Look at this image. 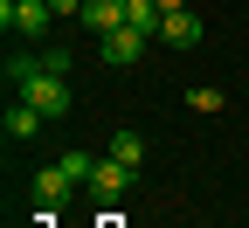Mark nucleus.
Returning <instances> with one entry per match:
<instances>
[{"label": "nucleus", "instance_id": "f257e3e1", "mask_svg": "<svg viewBox=\"0 0 249 228\" xmlns=\"http://www.w3.org/2000/svg\"><path fill=\"white\" fill-rule=\"evenodd\" d=\"M21 97H28V104H35L42 118H62V111H70V76H49V70H42L35 83L21 90Z\"/></svg>", "mask_w": 249, "mask_h": 228}, {"label": "nucleus", "instance_id": "f03ea898", "mask_svg": "<svg viewBox=\"0 0 249 228\" xmlns=\"http://www.w3.org/2000/svg\"><path fill=\"white\" fill-rule=\"evenodd\" d=\"M132 180H139V166H124V159H97V166H90V193H97V201H118Z\"/></svg>", "mask_w": 249, "mask_h": 228}, {"label": "nucleus", "instance_id": "7ed1b4c3", "mask_svg": "<svg viewBox=\"0 0 249 228\" xmlns=\"http://www.w3.org/2000/svg\"><path fill=\"white\" fill-rule=\"evenodd\" d=\"M70 187H83V180L70 173V159H55V166H42V173H35V208H55V201H62Z\"/></svg>", "mask_w": 249, "mask_h": 228}, {"label": "nucleus", "instance_id": "20e7f679", "mask_svg": "<svg viewBox=\"0 0 249 228\" xmlns=\"http://www.w3.org/2000/svg\"><path fill=\"white\" fill-rule=\"evenodd\" d=\"M49 0H7V7H0V21H7V28H21V35H42V28H49Z\"/></svg>", "mask_w": 249, "mask_h": 228}, {"label": "nucleus", "instance_id": "39448f33", "mask_svg": "<svg viewBox=\"0 0 249 228\" xmlns=\"http://www.w3.org/2000/svg\"><path fill=\"white\" fill-rule=\"evenodd\" d=\"M145 42H152V35H139V28H111V35H104V62L132 70V62L145 55Z\"/></svg>", "mask_w": 249, "mask_h": 228}, {"label": "nucleus", "instance_id": "423d86ee", "mask_svg": "<svg viewBox=\"0 0 249 228\" xmlns=\"http://www.w3.org/2000/svg\"><path fill=\"white\" fill-rule=\"evenodd\" d=\"M160 42H173V49H194V42H201V21L187 14V7H180V14H166V21H160Z\"/></svg>", "mask_w": 249, "mask_h": 228}, {"label": "nucleus", "instance_id": "0eeeda50", "mask_svg": "<svg viewBox=\"0 0 249 228\" xmlns=\"http://www.w3.org/2000/svg\"><path fill=\"white\" fill-rule=\"evenodd\" d=\"M160 21H166L160 0H124V28H139V35H160Z\"/></svg>", "mask_w": 249, "mask_h": 228}, {"label": "nucleus", "instance_id": "6e6552de", "mask_svg": "<svg viewBox=\"0 0 249 228\" xmlns=\"http://www.w3.org/2000/svg\"><path fill=\"white\" fill-rule=\"evenodd\" d=\"M83 21L97 35H111V28H124V0H83Z\"/></svg>", "mask_w": 249, "mask_h": 228}, {"label": "nucleus", "instance_id": "1a4fd4ad", "mask_svg": "<svg viewBox=\"0 0 249 228\" xmlns=\"http://www.w3.org/2000/svg\"><path fill=\"white\" fill-rule=\"evenodd\" d=\"M35 124H42V111L28 104V97H21V104L7 111V139H14V145H21V139H35Z\"/></svg>", "mask_w": 249, "mask_h": 228}, {"label": "nucleus", "instance_id": "9d476101", "mask_svg": "<svg viewBox=\"0 0 249 228\" xmlns=\"http://www.w3.org/2000/svg\"><path fill=\"white\" fill-rule=\"evenodd\" d=\"M111 159L139 166V159H145V139H139V132H111Z\"/></svg>", "mask_w": 249, "mask_h": 228}, {"label": "nucleus", "instance_id": "9b49d317", "mask_svg": "<svg viewBox=\"0 0 249 228\" xmlns=\"http://www.w3.org/2000/svg\"><path fill=\"white\" fill-rule=\"evenodd\" d=\"M187 111H222V90H214V83H201L194 97H187Z\"/></svg>", "mask_w": 249, "mask_h": 228}, {"label": "nucleus", "instance_id": "f8f14e48", "mask_svg": "<svg viewBox=\"0 0 249 228\" xmlns=\"http://www.w3.org/2000/svg\"><path fill=\"white\" fill-rule=\"evenodd\" d=\"M49 7H55V14H83V0H49Z\"/></svg>", "mask_w": 249, "mask_h": 228}, {"label": "nucleus", "instance_id": "ddd939ff", "mask_svg": "<svg viewBox=\"0 0 249 228\" xmlns=\"http://www.w3.org/2000/svg\"><path fill=\"white\" fill-rule=\"evenodd\" d=\"M160 7H166V14H180V7H187V0H160Z\"/></svg>", "mask_w": 249, "mask_h": 228}]
</instances>
